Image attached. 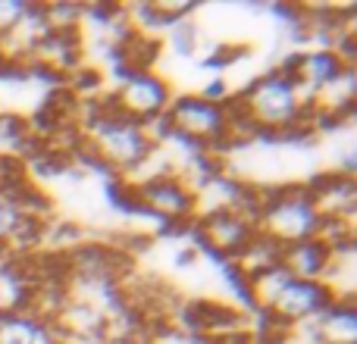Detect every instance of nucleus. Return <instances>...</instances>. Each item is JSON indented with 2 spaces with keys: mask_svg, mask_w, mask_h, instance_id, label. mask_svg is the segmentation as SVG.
Masks as SVG:
<instances>
[{
  "mask_svg": "<svg viewBox=\"0 0 357 344\" xmlns=\"http://www.w3.org/2000/svg\"><path fill=\"white\" fill-rule=\"evenodd\" d=\"M307 194L314 201L320 219H342V216H354L357 210V182L351 172L329 169L314 178H304Z\"/></svg>",
  "mask_w": 357,
  "mask_h": 344,
  "instance_id": "nucleus-8",
  "label": "nucleus"
},
{
  "mask_svg": "<svg viewBox=\"0 0 357 344\" xmlns=\"http://www.w3.org/2000/svg\"><path fill=\"white\" fill-rule=\"evenodd\" d=\"M25 10H29V0H0V44H3L6 35L19 25Z\"/></svg>",
  "mask_w": 357,
  "mask_h": 344,
  "instance_id": "nucleus-11",
  "label": "nucleus"
},
{
  "mask_svg": "<svg viewBox=\"0 0 357 344\" xmlns=\"http://www.w3.org/2000/svg\"><path fill=\"white\" fill-rule=\"evenodd\" d=\"M320 228V213L307 194V185L301 182H279L266 188L264 207L257 213V232L273 238L279 247L295 241L314 238Z\"/></svg>",
  "mask_w": 357,
  "mask_h": 344,
  "instance_id": "nucleus-3",
  "label": "nucleus"
},
{
  "mask_svg": "<svg viewBox=\"0 0 357 344\" xmlns=\"http://www.w3.org/2000/svg\"><path fill=\"white\" fill-rule=\"evenodd\" d=\"M245 116L257 129L260 138L270 141H307L320 132L314 113L307 107V97L291 85V79L279 66L254 75L241 91H235Z\"/></svg>",
  "mask_w": 357,
  "mask_h": 344,
  "instance_id": "nucleus-1",
  "label": "nucleus"
},
{
  "mask_svg": "<svg viewBox=\"0 0 357 344\" xmlns=\"http://www.w3.org/2000/svg\"><path fill=\"white\" fill-rule=\"evenodd\" d=\"M329 263H333V251L320 238H304L295 241V244H285L282 257H279V266L295 282H323L329 272Z\"/></svg>",
  "mask_w": 357,
  "mask_h": 344,
  "instance_id": "nucleus-9",
  "label": "nucleus"
},
{
  "mask_svg": "<svg viewBox=\"0 0 357 344\" xmlns=\"http://www.w3.org/2000/svg\"><path fill=\"white\" fill-rule=\"evenodd\" d=\"M191 238H195L197 251H204L207 257H213L216 263L226 266L241 247L251 241V235L257 232L251 216H245L238 207H216L204 210L191 222Z\"/></svg>",
  "mask_w": 357,
  "mask_h": 344,
  "instance_id": "nucleus-5",
  "label": "nucleus"
},
{
  "mask_svg": "<svg viewBox=\"0 0 357 344\" xmlns=\"http://www.w3.org/2000/svg\"><path fill=\"white\" fill-rule=\"evenodd\" d=\"M29 175L31 172H29V163L25 160H19V157H0V194H6L13 185H19Z\"/></svg>",
  "mask_w": 357,
  "mask_h": 344,
  "instance_id": "nucleus-10",
  "label": "nucleus"
},
{
  "mask_svg": "<svg viewBox=\"0 0 357 344\" xmlns=\"http://www.w3.org/2000/svg\"><path fill=\"white\" fill-rule=\"evenodd\" d=\"M107 97H110V107L119 116L132 119L138 125H151L167 116L169 104L176 97V88L160 72H129L119 75V81L107 91Z\"/></svg>",
  "mask_w": 357,
  "mask_h": 344,
  "instance_id": "nucleus-4",
  "label": "nucleus"
},
{
  "mask_svg": "<svg viewBox=\"0 0 357 344\" xmlns=\"http://www.w3.org/2000/svg\"><path fill=\"white\" fill-rule=\"evenodd\" d=\"M333 301L335 297L326 288V282H295L291 279L282 288V295L276 297V304L270 307V313H264V316L282 329H295L301 322L317 320Z\"/></svg>",
  "mask_w": 357,
  "mask_h": 344,
  "instance_id": "nucleus-7",
  "label": "nucleus"
},
{
  "mask_svg": "<svg viewBox=\"0 0 357 344\" xmlns=\"http://www.w3.org/2000/svg\"><path fill=\"white\" fill-rule=\"evenodd\" d=\"M222 100L204 97L201 91L176 94L163 116L169 141H178L195 154H210V150L226 154V107Z\"/></svg>",
  "mask_w": 357,
  "mask_h": 344,
  "instance_id": "nucleus-2",
  "label": "nucleus"
},
{
  "mask_svg": "<svg viewBox=\"0 0 357 344\" xmlns=\"http://www.w3.org/2000/svg\"><path fill=\"white\" fill-rule=\"evenodd\" d=\"M285 75L291 79V85L304 94V97H314L320 88H326L335 75H342L345 69H354L335 54L333 47H307V50H295L289 54L282 63H276Z\"/></svg>",
  "mask_w": 357,
  "mask_h": 344,
  "instance_id": "nucleus-6",
  "label": "nucleus"
}]
</instances>
